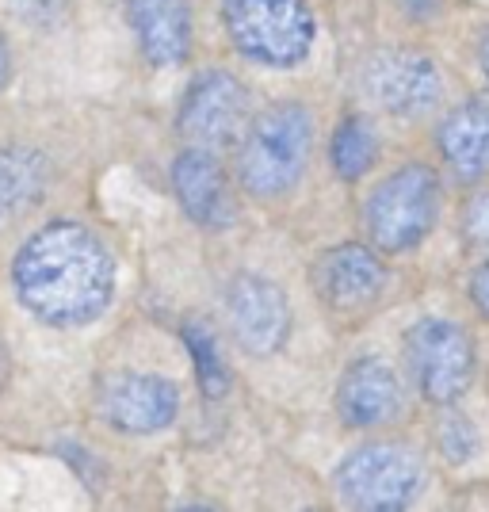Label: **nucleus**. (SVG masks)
<instances>
[{
	"label": "nucleus",
	"mask_w": 489,
	"mask_h": 512,
	"mask_svg": "<svg viewBox=\"0 0 489 512\" xmlns=\"http://www.w3.org/2000/svg\"><path fill=\"white\" fill-rule=\"evenodd\" d=\"M8 77H12V50H8L4 35H0V92L8 88Z\"/></svg>",
	"instance_id": "24"
},
{
	"label": "nucleus",
	"mask_w": 489,
	"mask_h": 512,
	"mask_svg": "<svg viewBox=\"0 0 489 512\" xmlns=\"http://www.w3.org/2000/svg\"><path fill=\"white\" fill-rule=\"evenodd\" d=\"M436 444H440V455H444L447 463L463 467V463H470L478 455V425L470 417H463V413L447 409L444 421L436 425Z\"/></svg>",
	"instance_id": "19"
},
{
	"label": "nucleus",
	"mask_w": 489,
	"mask_h": 512,
	"mask_svg": "<svg viewBox=\"0 0 489 512\" xmlns=\"http://www.w3.org/2000/svg\"><path fill=\"white\" fill-rule=\"evenodd\" d=\"M12 8L31 27H54L69 12V0H12Z\"/></svg>",
	"instance_id": "21"
},
{
	"label": "nucleus",
	"mask_w": 489,
	"mask_h": 512,
	"mask_svg": "<svg viewBox=\"0 0 489 512\" xmlns=\"http://www.w3.org/2000/svg\"><path fill=\"white\" fill-rule=\"evenodd\" d=\"M16 299L50 329H81L115 295V260L81 222H46L27 237L12 264Z\"/></svg>",
	"instance_id": "1"
},
{
	"label": "nucleus",
	"mask_w": 489,
	"mask_h": 512,
	"mask_svg": "<svg viewBox=\"0 0 489 512\" xmlns=\"http://www.w3.org/2000/svg\"><path fill=\"white\" fill-rule=\"evenodd\" d=\"M436 150L463 184L489 176V96H470L447 111L436 130Z\"/></svg>",
	"instance_id": "15"
},
{
	"label": "nucleus",
	"mask_w": 489,
	"mask_h": 512,
	"mask_svg": "<svg viewBox=\"0 0 489 512\" xmlns=\"http://www.w3.org/2000/svg\"><path fill=\"white\" fill-rule=\"evenodd\" d=\"M402 4L413 20H425V16H432V12L440 8V0H402Z\"/></svg>",
	"instance_id": "23"
},
{
	"label": "nucleus",
	"mask_w": 489,
	"mask_h": 512,
	"mask_svg": "<svg viewBox=\"0 0 489 512\" xmlns=\"http://www.w3.org/2000/svg\"><path fill=\"white\" fill-rule=\"evenodd\" d=\"M379 161V134L375 123L367 115H348L333 130V142H329V165L341 180H360L375 169Z\"/></svg>",
	"instance_id": "17"
},
{
	"label": "nucleus",
	"mask_w": 489,
	"mask_h": 512,
	"mask_svg": "<svg viewBox=\"0 0 489 512\" xmlns=\"http://www.w3.org/2000/svg\"><path fill=\"white\" fill-rule=\"evenodd\" d=\"M363 96L394 119H421L444 100V73L421 50L386 46L360 69Z\"/></svg>",
	"instance_id": "7"
},
{
	"label": "nucleus",
	"mask_w": 489,
	"mask_h": 512,
	"mask_svg": "<svg viewBox=\"0 0 489 512\" xmlns=\"http://www.w3.org/2000/svg\"><path fill=\"white\" fill-rule=\"evenodd\" d=\"M226 318L234 329V341L249 356H272L287 344L291 333V302L279 283L245 272L226 291Z\"/></svg>",
	"instance_id": "9"
},
{
	"label": "nucleus",
	"mask_w": 489,
	"mask_h": 512,
	"mask_svg": "<svg viewBox=\"0 0 489 512\" xmlns=\"http://www.w3.org/2000/svg\"><path fill=\"white\" fill-rule=\"evenodd\" d=\"M184 341H188V352H192V360H195V379H199L203 398H211V402L222 398V394L230 390V367L222 360L214 337L203 325H188V329H184Z\"/></svg>",
	"instance_id": "18"
},
{
	"label": "nucleus",
	"mask_w": 489,
	"mask_h": 512,
	"mask_svg": "<svg viewBox=\"0 0 489 512\" xmlns=\"http://www.w3.org/2000/svg\"><path fill=\"white\" fill-rule=\"evenodd\" d=\"M100 413L107 425L130 432V436H153L165 432L180 413V390L165 375L149 371H123L111 375L100 390Z\"/></svg>",
	"instance_id": "10"
},
{
	"label": "nucleus",
	"mask_w": 489,
	"mask_h": 512,
	"mask_svg": "<svg viewBox=\"0 0 489 512\" xmlns=\"http://www.w3.org/2000/svg\"><path fill=\"white\" fill-rule=\"evenodd\" d=\"M405 363L432 406H455L478 379L474 337L451 318H421L405 333Z\"/></svg>",
	"instance_id": "6"
},
{
	"label": "nucleus",
	"mask_w": 489,
	"mask_h": 512,
	"mask_svg": "<svg viewBox=\"0 0 489 512\" xmlns=\"http://www.w3.org/2000/svg\"><path fill=\"white\" fill-rule=\"evenodd\" d=\"M50 184V165L31 146H4L0 150V226L20 218L43 199Z\"/></svg>",
	"instance_id": "16"
},
{
	"label": "nucleus",
	"mask_w": 489,
	"mask_h": 512,
	"mask_svg": "<svg viewBox=\"0 0 489 512\" xmlns=\"http://www.w3.org/2000/svg\"><path fill=\"white\" fill-rule=\"evenodd\" d=\"M405 390L398 371L379 356H363V360L348 363L337 383V413L348 428H386L402 417Z\"/></svg>",
	"instance_id": "12"
},
{
	"label": "nucleus",
	"mask_w": 489,
	"mask_h": 512,
	"mask_svg": "<svg viewBox=\"0 0 489 512\" xmlns=\"http://www.w3.org/2000/svg\"><path fill=\"white\" fill-rule=\"evenodd\" d=\"M478 65H482V73L489 77V27L486 35H482V43H478Z\"/></svg>",
	"instance_id": "25"
},
{
	"label": "nucleus",
	"mask_w": 489,
	"mask_h": 512,
	"mask_svg": "<svg viewBox=\"0 0 489 512\" xmlns=\"http://www.w3.org/2000/svg\"><path fill=\"white\" fill-rule=\"evenodd\" d=\"M249 127V88L230 69H203L176 111V130L203 150L234 146Z\"/></svg>",
	"instance_id": "8"
},
{
	"label": "nucleus",
	"mask_w": 489,
	"mask_h": 512,
	"mask_svg": "<svg viewBox=\"0 0 489 512\" xmlns=\"http://www.w3.org/2000/svg\"><path fill=\"white\" fill-rule=\"evenodd\" d=\"M440 218V176L425 161H405L375 184L363 207V226L379 253H413Z\"/></svg>",
	"instance_id": "3"
},
{
	"label": "nucleus",
	"mask_w": 489,
	"mask_h": 512,
	"mask_svg": "<svg viewBox=\"0 0 489 512\" xmlns=\"http://www.w3.org/2000/svg\"><path fill=\"white\" fill-rule=\"evenodd\" d=\"M314 153V115L302 104H272L237 138V180L253 199H279L302 180Z\"/></svg>",
	"instance_id": "2"
},
{
	"label": "nucleus",
	"mask_w": 489,
	"mask_h": 512,
	"mask_svg": "<svg viewBox=\"0 0 489 512\" xmlns=\"http://www.w3.org/2000/svg\"><path fill=\"white\" fill-rule=\"evenodd\" d=\"M459 226H463L467 245L486 249L489 253V188L474 192L467 203H463V218H459Z\"/></svg>",
	"instance_id": "20"
},
{
	"label": "nucleus",
	"mask_w": 489,
	"mask_h": 512,
	"mask_svg": "<svg viewBox=\"0 0 489 512\" xmlns=\"http://www.w3.org/2000/svg\"><path fill=\"white\" fill-rule=\"evenodd\" d=\"M222 23L237 54L264 69H295L318 39L310 0H222Z\"/></svg>",
	"instance_id": "4"
},
{
	"label": "nucleus",
	"mask_w": 489,
	"mask_h": 512,
	"mask_svg": "<svg viewBox=\"0 0 489 512\" xmlns=\"http://www.w3.org/2000/svg\"><path fill=\"white\" fill-rule=\"evenodd\" d=\"M333 482L348 509L398 512L409 509L425 490V463L409 444L371 440L344 455Z\"/></svg>",
	"instance_id": "5"
},
{
	"label": "nucleus",
	"mask_w": 489,
	"mask_h": 512,
	"mask_svg": "<svg viewBox=\"0 0 489 512\" xmlns=\"http://www.w3.org/2000/svg\"><path fill=\"white\" fill-rule=\"evenodd\" d=\"M123 16L149 65L172 69L192 58V0H123Z\"/></svg>",
	"instance_id": "13"
},
{
	"label": "nucleus",
	"mask_w": 489,
	"mask_h": 512,
	"mask_svg": "<svg viewBox=\"0 0 489 512\" xmlns=\"http://www.w3.org/2000/svg\"><path fill=\"white\" fill-rule=\"evenodd\" d=\"M470 302L478 306V314L489 321V260H482L474 272H470Z\"/></svg>",
	"instance_id": "22"
},
{
	"label": "nucleus",
	"mask_w": 489,
	"mask_h": 512,
	"mask_svg": "<svg viewBox=\"0 0 489 512\" xmlns=\"http://www.w3.org/2000/svg\"><path fill=\"white\" fill-rule=\"evenodd\" d=\"M172 192L180 199L184 214L195 226H230L234 218V203H230V184L214 150L203 146H188L172 161Z\"/></svg>",
	"instance_id": "14"
},
{
	"label": "nucleus",
	"mask_w": 489,
	"mask_h": 512,
	"mask_svg": "<svg viewBox=\"0 0 489 512\" xmlns=\"http://www.w3.org/2000/svg\"><path fill=\"white\" fill-rule=\"evenodd\" d=\"M386 264L379 249L371 245H337L329 253H321L314 268V287L321 302L333 314H367L386 291Z\"/></svg>",
	"instance_id": "11"
}]
</instances>
